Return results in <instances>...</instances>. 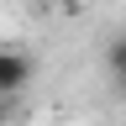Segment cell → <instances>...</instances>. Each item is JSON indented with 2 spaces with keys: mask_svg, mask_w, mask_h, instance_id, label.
Here are the masks:
<instances>
[{
  "mask_svg": "<svg viewBox=\"0 0 126 126\" xmlns=\"http://www.w3.org/2000/svg\"><path fill=\"white\" fill-rule=\"evenodd\" d=\"M32 74H37L32 53H21V47H0V94H21V89L32 84Z\"/></svg>",
  "mask_w": 126,
  "mask_h": 126,
  "instance_id": "cell-1",
  "label": "cell"
},
{
  "mask_svg": "<svg viewBox=\"0 0 126 126\" xmlns=\"http://www.w3.org/2000/svg\"><path fill=\"white\" fill-rule=\"evenodd\" d=\"M105 74H110V84H116V94H126V32H116V37L105 42Z\"/></svg>",
  "mask_w": 126,
  "mask_h": 126,
  "instance_id": "cell-2",
  "label": "cell"
},
{
  "mask_svg": "<svg viewBox=\"0 0 126 126\" xmlns=\"http://www.w3.org/2000/svg\"><path fill=\"white\" fill-rule=\"evenodd\" d=\"M0 126H21V94H0Z\"/></svg>",
  "mask_w": 126,
  "mask_h": 126,
  "instance_id": "cell-3",
  "label": "cell"
},
{
  "mask_svg": "<svg viewBox=\"0 0 126 126\" xmlns=\"http://www.w3.org/2000/svg\"><path fill=\"white\" fill-rule=\"evenodd\" d=\"M42 5H58V11H74L79 0H42Z\"/></svg>",
  "mask_w": 126,
  "mask_h": 126,
  "instance_id": "cell-4",
  "label": "cell"
}]
</instances>
